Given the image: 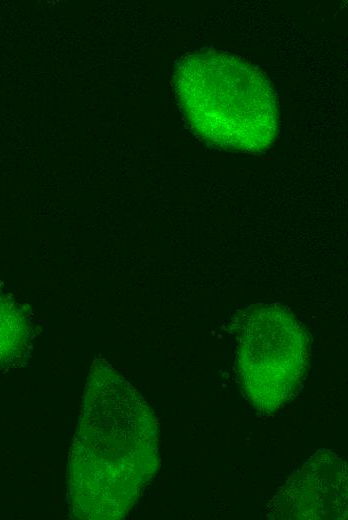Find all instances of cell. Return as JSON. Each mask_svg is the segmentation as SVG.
<instances>
[{"label":"cell","mask_w":348,"mask_h":520,"mask_svg":"<svg viewBox=\"0 0 348 520\" xmlns=\"http://www.w3.org/2000/svg\"><path fill=\"white\" fill-rule=\"evenodd\" d=\"M156 425L140 395L105 361L89 377L70 462L79 517L124 515L157 466Z\"/></svg>","instance_id":"obj_1"},{"label":"cell","mask_w":348,"mask_h":520,"mask_svg":"<svg viewBox=\"0 0 348 520\" xmlns=\"http://www.w3.org/2000/svg\"><path fill=\"white\" fill-rule=\"evenodd\" d=\"M177 91L192 128L214 146L260 152L277 136L278 105L269 80L236 56H188L177 71Z\"/></svg>","instance_id":"obj_2"},{"label":"cell","mask_w":348,"mask_h":520,"mask_svg":"<svg viewBox=\"0 0 348 520\" xmlns=\"http://www.w3.org/2000/svg\"><path fill=\"white\" fill-rule=\"evenodd\" d=\"M308 363L305 331L278 305H257L244 317L237 347L240 381L259 410L274 412L298 389Z\"/></svg>","instance_id":"obj_3"},{"label":"cell","mask_w":348,"mask_h":520,"mask_svg":"<svg viewBox=\"0 0 348 520\" xmlns=\"http://www.w3.org/2000/svg\"><path fill=\"white\" fill-rule=\"evenodd\" d=\"M327 460L321 468L319 458L311 459L293 482H287L279 497L280 503L289 504L281 508L289 511L285 518H338L336 508L346 511L345 466L337 458L328 472Z\"/></svg>","instance_id":"obj_4"},{"label":"cell","mask_w":348,"mask_h":520,"mask_svg":"<svg viewBox=\"0 0 348 520\" xmlns=\"http://www.w3.org/2000/svg\"><path fill=\"white\" fill-rule=\"evenodd\" d=\"M28 328L15 303L0 294V367L13 362L24 349Z\"/></svg>","instance_id":"obj_5"}]
</instances>
